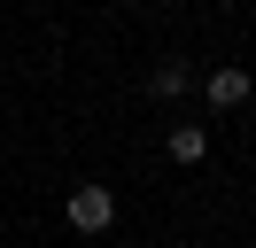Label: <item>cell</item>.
Returning <instances> with one entry per match:
<instances>
[{
    "label": "cell",
    "mask_w": 256,
    "mask_h": 248,
    "mask_svg": "<svg viewBox=\"0 0 256 248\" xmlns=\"http://www.w3.org/2000/svg\"><path fill=\"white\" fill-rule=\"evenodd\" d=\"M202 93H210V108H240L248 101V70H210Z\"/></svg>",
    "instance_id": "7a4b0ae2"
},
{
    "label": "cell",
    "mask_w": 256,
    "mask_h": 248,
    "mask_svg": "<svg viewBox=\"0 0 256 248\" xmlns=\"http://www.w3.org/2000/svg\"><path fill=\"white\" fill-rule=\"evenodd\" d=\"M70 225L78 232H109L116 225V194L109 186H70Z\"/></svg>",
    "instance_id": "6da1fadb"
},
{
    "label": "cell",
    "mask_w": 256,
    "mask_h": 248,
    "mask_svg": "<svg viewBox=\"0 0 256 248\" xmlns=\"http://www.w3.org/2000/svg\"><path fill=\"white\" fill-rule=\"evenodd\" d=\"M202 155H210V132L202 124H178L171 132V163H202Z\"/></svg>",
    "instance_id": "277c9868"
},
{
    "label": "cell",
    "mask_w": 256,
    "mask_h": 248,
    "mask_svg": "<svg viewBox=\"0 0 256 248\" xmlns=\"http://www.w3.org/2000/svg\"><path fill=\"white\" fill-rule=\"evenodd\" d=\"M186 86H194V70H186V62H163V70L148 78V93H156V101H178Z\"/></svg>",
    "instance_id": "3957f363"
}]
</instances>
